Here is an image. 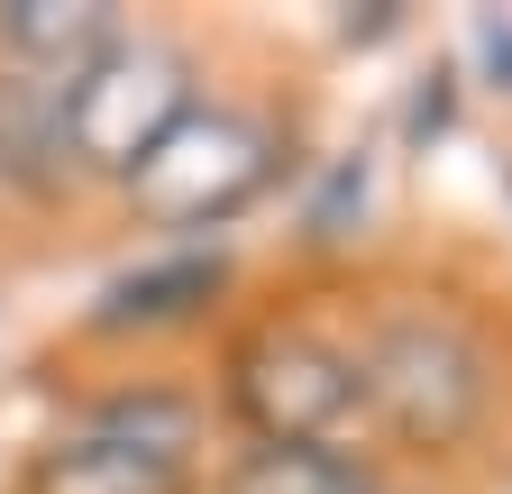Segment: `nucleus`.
<instances>
[{
    "label": "nucleus",
    "mask_w": 512,
    "mask_h": 494,
    "mask_svg": "<svg viewBox=\"0 0 512 494\" xmlns=\"http://www.w3.org/2000/svg\"><path fill=\"white\" fill-rule=\"evenodd\" d=\"M220 494H375L357 458L339 449H311V440H256L229 458Z\"/></svg>",
    "instance_id": "1a4fd4ad"
},
{
    "label": "nucleus",
    "mask_w": 512,
    "mask_h": 494,
    "mask_svg": "<svg viewBox=\"0 0 512 494\" xmlns=\"http://www.w3.org/2000/svg\"><path fill=\"white\" fill-rule=\"evenodd\" d=\"M183 110H192V65L174 46H147V37L128 46L119 37L101 65H83L64 83V156L83 174H119L128 183Z\"/></svg>",
    "instance_id": "7ed1b4c3"
},
{
    "label": "nucleus",
    "mask_w": 512,
    "mask_h": 494,
    "mask_svg": "<svg viewBox=\"0 0 512 494\" xmlns=\"http://www.w3.org/2000/svg\"><path fill=\"white\" fill-rule=\"evenodd\" d=\"M229 403L247 412L256 440H311V449H330L366 412L357 403V357L330 348L320 330H293V321H266L229 348Z\"/></svg>",
    "instance_id": "20e7f679"
},
{
    "label": "nucleus",
    "mask_w": 512,
    "mask_h": 494,
    "mask_svg": "<svg viewBox=\"0 0 512 494\" xmlns=\"http://www.w3.org/2000/svg\"><path fill=\"white\" fill-rule=\"evenodd\" d=\"M476 46H485V65H494V83L512 92V19H494V10H485V19H476Z\"/></svg>",
    "instance_id": "9d476101"
},
{
    "label": "nucleus",
    "mask_w": 512,
    "mask_h": 494,
    "mask_svg": "<svg viewBox=\"0 0 512 494\" xmlns=\"http://www.w3.org/2000/svg\"><path fill=\"white\" fill-rule=\"evenodd\" d=\"M485 394H494L485 348L448 312H394L357 357V403L394 430L403 449H458L485 421Z\"/></svg>",
    "instance_id": "f257e3e1"
},
{
    "label": "nucleus",
    "mask_w": 512,
    "mask_h": 494,
    "mask_svg": "<svg viewBox=\"0 0 512 494\" xmlns=\"http://www.w3.org/2000/svg\"><path fill=\"white\" fill-rule=\"evenodd\" d=\"M0 46H10L28 74L74 83L83 65H101L119 46V10L110 0H0Z\"/></svg>",
    "instance_id": "423d86ee"
},
{
    "label": "nucleus",
    "mask_w": 512,
    "mask_h": 494,
    "mask_svg": "<svg viewBox=\"0 0 512 494\" xmlns=\"http://www.w3.org/2000/svg\"><path fill=\"white\" fill-rule=\"evenodd\" d=\"M0 174L28 183V193H55L64 183V83L10 65L0 74Z\"/></svg>",
    "instance_id": "0eeeda50"
},
{
    "label": "nucleus",
    "mask_w": 512,
    "mask_h": 494,
    "mask_svg": "<svg viewBox=\"0 0 512 494\" xmlns=\"http://www.w3.org/2000/svg\"><path fill=\"white\" fill-rule=\"evenodd\" d=\"M28 494H192V458L110 440V430H74L28 467Z\"/></svg>",
    "instance_id": "39448f33"
},
{
    "label": "nucleus",
    "mask_w": 512,
    "mask_h": 494,
    "mask_svg": "<svg viewBox=\"0 0 512 494\" xmlns=\"http://www.w3.org/2000/svg\"><path fill=\"white\" fill-rule=\"evenodd\" d=\"M229 284V266H220V247H183V257H165V266H138V275H119L110 293H101V330H174V321H192L202 302Z\"/></svg>",
    "instance_id": "6e6552de"
},
{
    "label": "nucleus",
    "mask_w": 512,
    "mask_h": 494,
    "mask_svg": "<svg viewBox=\"0 0 512 494\" xmlns=\"http://www.w3.org/2000/svg\"><path fill=\"white\" fill-rule=\"evenodd\" d=\"M275 165H284V138L256 110L192 101L156 138V156L128 174V211H138L147 229H174V238L183 229H220V220H238L275 183Z\"/></svg>",
    "instance_id": "f03ea898"
}]
</instances>
